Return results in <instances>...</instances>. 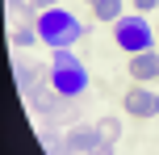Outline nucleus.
<instances>
[{
	"label": "nucleus",
	"mask_w": 159,
	"mask_h": 155,
	"mask_svg": "<svg viewBox=\"0 0 159 155\" xmlns=\"http://www.w3.org/2000/svg\"><path fill=\"white\" fill-rule=\"evenodd\" d=\"M34 25H38V38L46 42L50 50H63V46H71V42H80V34H88L67 8H46V13H38Z\"/></svg>",
	"instance_id": "obj_1"
},
{
	"label": "nucleus",
	"mask_w": 159,
	"mask_h": 155,
	"mask_svg": "<svg viewBox=\"0 0 159 155\" xmlns=\"http://www.w3.org/2000/svg\"><path fill=\"white\" fill-rule=\"evenodd\" d=\"M113 38H117V46L126 50V55H138V50L155 46V30L147 25L143 13H130V17H121V21H113Z\"/></svg>",
	"instance_id": "obj_2"
},
{
	"label": "nucleus",
	"mask_w": 159,
	"mask_h": 155,
	"mask_svg": "<svg viewBox=\"0 0 159 155\" xmlns=\"http://www.w3.org/2000/svg\"><path fill=\"white\" fill-rule=\"evenodd\" d=\"M105 143H101V130L96 126H71L59 143V155H101Z\"/></svg>",
	"instance_id": "obj_3"
},
{
	"label": "nucleus",
	"mask_w": 159,
	"mask_h": 155,
	"mask_svg": "<svg viewBox=\"0 0 159 155\" xmlns=\"http://www.w3.org/2000/svg\"><path fill=\"white\" fill-rule=\"evenodd\" d=\"M46 84L59 92V97H67V101H71V97H80V92L88 88V71H84V67H55Z\"/></svg>",
	"instance_id": "obj_4"
},
{
	"label": "nucleus",
	"mask_w": 159,
	"mask_h": 155,
	"mask_svg": "<svg viewBox=\"0 0 159 155\" xmlns=\"http://www.w3.org/2000/svg\"><path fill=\"white\" fill-rule=\"evenodd\" d=\"M126 113H134V117H155V113H159V92H151L147 84H134V88L126 92Z\"/></svg>",
	"instance_id": "obj_5"
},
{
	"label": "nucleus",
	"mask_w": 159,
	"mask_h": 155,
	"mask_svg": "<svg viewBox=\"0 0 159 155\" xmlns=\"http://www.w3.org/2000/svg\"><path fill=\"white\" fill-rule=\"evenodd\" d=\"M130 75H134L138 84H151L155 75H159V50L151 46V50H138V55H130Z\"/></svg>",
	"instance_id": "obj_6"
},
{
	"label": "nucleus",
	"mask_w": 159,
	"mask_h": 155,
	"mask_svg": "<svg viewBox=\"0 0 159 155\" xmlns=\"http://www.w3.org/2000/svg\"><path fill=\"white\" fill-rule=\"evenodd\" d=\"M121 8H126V0H92L96 21H121Z\"/></svg>",
	"instance_id": "obj_7"
},
{
	"label": "nucleus",
	"mask_w": 159,
	"mask_h": 155,
	"mask_svg": "<svg viewBox=\"0 0 159 155\" xmlns=\"http://www.w3.org/2000/svg\"><path fill=\"white\" fill-rule=\"evenodd\" d=\"M96 130H101V143H105V151H109L113 143L121 139V122H117V117H101V122H96Z\"/></svg>",
	"instance_id": "obj_8"
},
{
	"label": "nucleus",
	"mask_w": 159,
	"mask_h": 155,
	"mask_svg": "<svg viewBox=\"0 0 159 155\" xmlns=\"http://www.w3.org/2000/svg\"><path fill=\"white\" fill-rule=\"evenodd\" d=\"M34 42H42L38 38V25H17V30H13V46H34Z\"/></svg>",
	"instance_id": "obj_9"
},
{
	"label": "nucleus",
	"mask_w": 159,
	"mask_h": 155,
	"mask_svg": "<svg viewBox=\"0 0 159 155\" xmlns=\"http://www.w3.org/2000/svg\"><path fill=\"white\" fill-rule=\"evenodd\" d=\"M55 67H84V63L71 55V46H63V50H55Z\"/></svg>",
	"instance_id": "obj_10"
},
{
	"label": "nucleus",
	"mask_w": 159,
	"mask_h": 155,
	"mask_svg": "<svg viewBox=\"0 0 159 155\" xmlns=\"http://www.w3.org/2000/svg\"><path fill=\"white\" fill-rule=\"evenodd\" d=\"M130 4H134V13H143V17H147L151 8H159V0H130Z\"/></svg>",
	"instance_id": "obj_11"
},
{
	"label": "nucleus",
	"mask_w": 159,
	"mask_h": 155,
	"mask_svg": "<svg viewBox=\"0 0 159 155\" xmlns=\"http://www.w3.org/2000/svg\"><path fill=\"white\" fill-rule=\"evenodd\" d=\"M25 4H30V8H38V13H46V8H59L55 0H25Z\"/></svg>",
	"instance_id": "obj_12"
},
{
	"label": "nucleus",
	"mask_w": 159,
	"mask_h": 155,
	"mask_svg": "<svg viewBox=\"0 0 159 155\" xmlns=\"http://www.w3.org/2000/svg\"><path fill=\"white\" fill-rule=\"evenodd\" d=\"M101 155H113V151H101Z\"/></svg>",
	"instance_id": "obj_13"
},
{
	"label": "nucleus",
	"mask_w": 159,
	"mask_h": 155,
	"mask_svg": "<svg viewBox=\"0 0 159 155\" xmlns=\"http://www.w3.org/2000/svg\"><path fill=\"white\" fill-rule=\"evenodd\" d=\"M155 42H159V30H155Z\"/></svg>",
	"instance_id": "obj_14"
}]
</instances>
